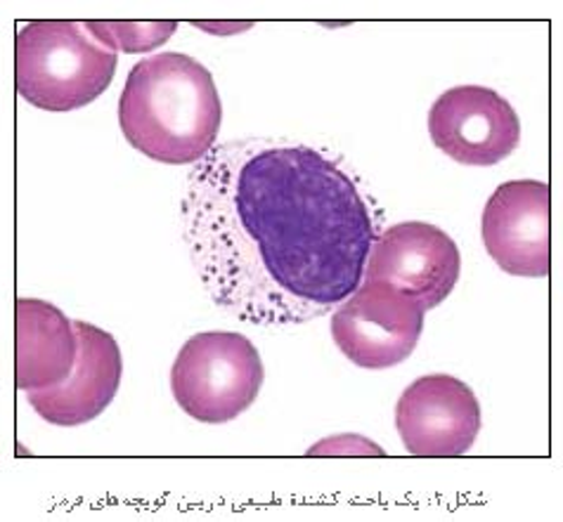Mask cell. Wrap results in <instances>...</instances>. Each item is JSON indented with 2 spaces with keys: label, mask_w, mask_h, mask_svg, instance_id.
<instances>
[{
  "label": "cell",
  "mask_w": 563,
  "mask_h": 522,
  "mask_svg": "<svg viewBox=\"0 0 563 522\" xmlns=\"http://www.w3.org/2000/svg\"><path fill=\"white\" fill-rule=\"evenodd\" d=\"M396 429L412 456H462L481 433V404L455 376H421L400 395Z\"/></svg>",
  "instance_id": "9"
},
{
  "label": "cell",
  "mask_w": 563,
  "mask_h": 522,
  "mask_svg": "<svg viewBox=\"0 0 563 522\" xmlns=\"http://www.w3.org/2000/svg\"><path fill=\"white\" fill-rule=\"evenodd\" d=\"M263 378V359L252 341L238 331H205L180 347L170 390L187 417L228 423L254 404Z\"/></svg>",
  "instance_id": "4"
},
{
  "label": "cell",
  "mask_w": 563,
  "mask_h": 522,
  "mask_svg": "<svg viewBox=\"0 0 563 522\" xmlns=\"http://www.w3.org/2000/svg\"><path fill=\"white\" fill-rule=\"evenodd\" d=\"M433 145L462 166L488 168L519 147L521 121L493 88L457 86L445 90L429 112Z\"/></svg>",
  "instance_id": "7"
},
{
  "label": "cell",
  "mask_w": 563,
  "mask_h": 522,
  "mask_svg": "<svg viewBox=\"0 0 563 522\" xmlns=\"http://www.w3.org/2000/svg\"><path fill=\"white\" fill-rule=\"evenodd\" d=\"M183 236L218 308L258 326L303 324L363 284L377 225L346 170L306 145L230 140L195 164Z\"/></svg>",
  "instance_id": "1"
},
{
  "label": "cell",
  "mask_w": 563,
  "mask_h": 522,
  "mask_svg": "<svg viewBox=\"0 0 563 522\" xmlns=\"http://www.w3.org/2000/svg\"><path fill=\"white\" fill-rule=\"evenodd\" d=\"M483 244L514 277H547L552 270V189L540 180H509L483 209Z\"/></svg>",
  "instance_id": "8"
},
{
  "label": "cell",
  "mask_w": 563,
  "mask_h": 522,
  "mask_svg": "<svg viewBox=\"0 0 563 522\" xmlns=\"http://www.w3.org/2000/svg\"><path fill=\"white\" fill-rule=\"evenodd\" d=\"M74 329L78 336L74 371L53 388L26 395L43 421L65 429L98 419L117 398L123 374L121 351L112 334L81 320L74 322Z\"/></svg>",
  "instance_id": "10"
},
{
  "label": "cell",
  "mask_w": 563,
  "mask_h": 522,
  "mask_svg": "<svg viewBox=\"0 0 563 522\" xmlns=\"http://www.w3.org/2000/svg\"><path fill=\"white\" fill-rule=\"evenodd\" d=\"M199 29L205 31H211V34H221V36H228V34H238V31H244V29H252V22H197Z\"/></svg>",
  "instance_id": "14"
},
{
  "label": "cell",
  "mask_w": 563,
  "mask_h": 522,
  "mask_svg": "<svg viewBox=\"0 0 563 522\" xmlns=\"http://www.w3.org/2000/svg\"><path fill=\"white\" fill-rule=\"evenodd\" d=\"M386 452L360 435H341L318 442L308 449V456H384Z\"/></svg>",
  "instance_id": "13"
},
{
  "label": "cell",
  "mask_w": 563,
  "mask_h": 522,
  "mask_svg": "<svg viewBox=\"0 0 563 522\" xmlns=\"http://www.w3.org/2000/svg\"><path fill=\"white\" fill-rule=\"evenodd\" d=\"M119 55L92 41L84 22L43 20L14 38V84L43 112H74L112 86Z\"/></svg>",
  "instance_id": "3"
},
{
  "label": "cell",
  "mask_w": 563,
  "mask_h": 522,
  "mask_svg": "<svg viewBox=\"0 0 563 522\" xmlns=\"http://www.w3.org/2000/svg\"><path fill=\"white\" fill-rule=\"evenodd\" d=\"M18 388L45 390L65 381L78 357L71 320L38 298H20L18 308Z\"/></svg>",
  "instance_id": "11"
},
{
  "label": "cell",
  "mask_w": 563,
  "mask_h": 522,
  "mask_svg": "<svg viewBox=\"0 0 563 522\" xmlns=\"http://www.w3.org/2000/svg\"><path fill=\"white\" fill-rule=\"evenodd\" d=\"M109 51L150 53L176 34L178 22H84Z\"/></svg>",
  "instance_id": "12"
},
{
  "label": "cell",
  "mask_w": 563,
  "mask_h": 522,
  "mask_svg": "<svg viewBox=\"0 0 563 522\" xmlns=\"http://www.w3.org/2000/svg\"><path fill=\"white\" fill-rule=\"evenodd\" d=\"M460 270V248L448 232L429 223H400L372 244L363 281H384L433 310L455 289Z\"/></svg>",
  "instance_id": "6"
},
{
  "label": "cell",
  "mask_w": 563,
  "mask_h": 522,
  "mask_svg": "<svg viewBox=\"0 0 563 522\" xmlns=\"http://www.w3.org/2000/svg\"><path fill=\"white\" fill-rule=\"evenodd\" d=\"M427 310L384 281H363L332 320L339 351L363 369H390L408 359L424 331Z\"/></svg>",
  "instance_id": "5"
},
{
  "label": "cell",
  "mask_w": 563,
  "mask_h": 522,
  "mask_svg": "<svg viewBox=\"0 0 563 522\" xmlns=\"http://www.w3.org/2000/svg\"><path fill=\"white\" fill-rule=\"evenodd\" d=\"M223 102L211 71L190 55L159 53L131 69L119 125L131 147L168 166L199 164L216 147Z\"/></svg>",
  "instance_id": "2"
}]
</instances>
